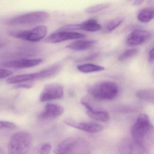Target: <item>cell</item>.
<instances>
[{"label": "cell", "mask_w": 154, "mask_h": 154, "mask_svg": "<svg viewBox=\"0 0 154 154\" xmlns=\"http://www.w3.org/2000/svg\"><path fill=\"white\" fill-rule=\"evenodd\" d=\"M46 26H40L31 30L11 31L9 34L11 36L18 39L31 42H37L44 39L47 34Z\"/></svg>", "instance_id": "cell-5"}, {"label": "cell", "mask_w": 154, "mask_h": 154, "mask_svg": "<svg viewBox=\"0 0 154 154\" xmlns=\"http://www.w3.org/2000/svg\"><path fill=\"white\" fill-rule=\"evenodd\" d=\"M151 37L152 34L149 31L136 29L128 36L126 43L129 46H137L147 42Z\"/></svg>", "instance_id": "cell-8"}, {"label": "cell", "mask_w": 154, "mask_h": 154, "mask_svg": "<svg viewBox=\"0 0 154 154\" xmlns=\"http://www.w3.org/2000/svg\"><path fill=\"white\" fill-rule=\"evenodd\" d=\"M52 146L51 145L48 143L44 144L41 147L40 150V154H49L51 151Z\"/></svg>", "instance_id": "cell-27"}, {"label": "cell", "mask_w": 154, "mask_h": 154, "mask_svg": "<svg viewBox=\"0 0 154 154\" xmlns=\"http://www.w3.org/2000/svg\"><path fill=\"white\" fill-rule=\"evenodd\" d=\"M33 86V84L31 83H26L20 84L16 85V88H26V89H29Z\"/></svg>", "instance_id": "cell-28"}, {"label": "cell", "mask_w": 154, "mask_h": 154, "mask_svg": "<svg viewBox=\"0 0 154 154\" xmlns=\"http://www.w3.org/2000/svg\"><path fill=\"white\" fill-rule=\"evenodd\" d=\"M64 89L62 85L58 84H50L44 88L40 95L41 102L61 99L63 97Z\"/></svg>", "instance_id": "cell-7"}, {"label": "cell", "mask_w": 154, "mask_h": 154, "mask_svg": "<svg viewBox=\"0 0 154 154\" xmlns=\"http://www.w3.org/2000/svg\"><path fill=\"white\" fill-rule=\"evenodd\" d=\"M50 15L44 11H35L18 16L8 22L11 26H30L45 22L48 19Z\"/></svg>", "instance_id": "cell-4"}, {"label": "cell", "mask_w": 154, "mask_h": 154, "mask_svg": "<svg viewBox=\"0 0 154 154\" xmlns=\"http://www.w3.org/2000/svg\"><path fill=\"white\" fill-rule=\"evenodd\" d=\"M80 24L81 30L87 32H97L102 29L101 25L99 24L94 19L88 20Z\"/></svg>", "instance_id": "cell-16"}, {"label": "cell", "mask_w": 154, "mask_h": 154, "mask_svg": "<svg viewBox=\"0 0 154 154\" xmlns=\"http://www.w3.org/2000/svg\"><path fill=\"white\" fill-rule=\"evenodd\" d=\"M63 112V108L61 105L54 103H48L46 105L45 111L39 115V117L42 119H48L60 116Z\"/></svg>", "instance_id": "cell-13"}, {"label": "cell", "mask_w": 154, "mask_h": 154, "mask_svg": "<svg viewBox=\"0 0 154 154\" xmlns=\"http://www.w3.org/2000/svg\"><path fill=\"white\" fill-rule=\"evenodd\" d=\"M154 48H152L151 50L149 51V53L148 59L150 63H153L154 62Z\"/></svg>", "instance_id": "cell-29"}, {"label": "cell", "mask_w": 154, "mask_h": 154, "mask_svg": "<svg viewBox=\"0 0 154 154\" xmlns=\"http://www.w3.org/2000/svg\"><path fill=\"white\" fill-rule=\"evenodd\" d=\"M79 140L76 138L70 137L60 142L54 149L56 154H69L77 147Z\"/></svg>", "instance_id": "cell-11"}, {"label": "cell", "mask_w": 154, "mask_h": 154, "mask_svg": "<svg viewBox=\"0 0 154 154\" xmlns=\"http://www.w3.org/2000/svg\"><path fill=\"white\" fill-rule=\"evenodd\" d=\"M81 103L87 109L88 116L93 119L100 122L108 121L109 119V114L107 112L95 110L87 101L82 100Z\"/></svg>", "instance_id": "cell-12"}, {"label": "cell", "mask_w": 154, "mask_h": 154, "mask_svg": "<svg viewBox=\"0 0 154 154\" xmlns=\"http://www.w3.org/2000/svg\"><path fill=\"white\" fill-rule=\"evenodd\" d=\"M13 72L10 70L0 68V79L7 78L13 74Z\"/></svg>", "instance_id": "cell-26"}, {"label": "cell", "mask_w": 154, "mask_h": 154, "mask_svg": "<svg viewBox=\"0 0 154 154\" xmlns=\"http://www.w3.org/2000/svg\"><path fill=\"white\" fill-rule=\"evenodd\" d=\"M154 91L153 89L139 90L136 93V96L140 100L153 104L154 102Z\"/></svg>", "instance_id": "cell-17"}, {"label": "cell", "mask_w": 154, "mask_h": 154, "mask_svg": "<svg viewBox=\"0 0 154 154\" xmlns=\"http://www.w3.org/2000/svg\"><path fill=\"white\" fill-rule=\"evenodd\" d=\"M124 21V18L119 17L108 21L104 25L103 31L104 33H110L119 26Z\"/></svg>", "instance_id": "cell-21"}, {"label": "cell", "mask_w": 154, "mask_h": 154, "mask_svg": "<svg viewBox=\"0 0 154 154\" xmlns=\"http://www.w3.org/2000/svg\"><path fill=\"white\" fill-rule=\"evenodd\" d=\"M97 42L96 40H78L70 43L66 48L75 51H85L91 48Z\"/></svg>", "instance_id": "cell-15"}, {"label": "cell", "mask_w": 154, "mask_h": 154, "mask_svg": "<svg viewBox=\"0 0 154 154\" xmlns=\"http://www.w3.org/2000/svg\"><path fill=\"white\" fill-rule=\"evenodd\" d=\"M37 79H40L39 72L11 76L7 79V82L10 84H14L19 83L30 82Z\"/></svg>", "instance_id": "cell-14"}, {"label": "cell", "mask_w": 154, "mask_h": 154, "mask_svg": "<svg viewBox=\"0 0 154 154\" xmlns=\"http://www.w3.org/2000/svg\"><path fill=\"white\" fill-rule=\"evenodd\" d=\"M33 145V137L30 133L19 131L13 134L8 146L9 154H25L29 151Z\"/></svg>", "instance_id": "cell-2"}, {"label": "cell", "mask_w": 154, "mask_h": 154, "mask_svg": "<svg viewBox=\"0 0 154 154\" xmlns=\"http://www.w3.org/2000/svg\"><path fill=\"white\" fill-rule=\"evenodd\" d=\"M76 30H81L80 24H69V25H66L58 29L56 31H72Z\"/></svg>", "instance_id": "cell-24"}, {"label": "cell", "mask_w": 154, "mask_h": 154, "mask_svg": "<svg viewBox=\"0 0 154 154\" xmlns=\"http://www.w3.org/2000/svg\"><path fill=\"white\" fill-rule=\"evenodd\" d=\"M66 125L75 128L86 131L89 133H96L103 130L102 125L92 122H78L70 119H67L64 121Z\"/></svg>", "instance_id": "cell-9"}, {"label": "cell", "mask_w": 154, "mask_h": 154, "mask_svg": "<svg viewBox=\"0 0 154 154\" xmlns=\"http://www.w3.org/2000/svg\"><path fill=\"white\" fill-rule=\"evenodd\" d=\"M62 68L60 64H56L40 71V79L48 78L57 74Z\"/></svg>", "instance_id": "cell-20"}, {"label": "cell", "mask_w": 154, "mask_h": 154, "mask_svg": "<svg viewBox=\"0 0 154 154\" xmlns=\"http://www.w3.org/2000/svg\"><path fill=\"white\" fill-rule=\"evenodd\" d=\"M138 52V50L137 48H131V49H128L124 51L121 54H120V55L118 59L121 62L127 61L135 56L137 54Z\"/></svg>", "instance_id": "cell-23"}, {"label": "cell", "mask_w": 154, "mask_h": 154, "mask_svg": "<svg viewBox=\"0 0 154 154\" xmlns=\"http://www.w3.org/2000/svg\"><path fill=\"white\" fill-rule=\"evenodd\" d=\"M119 87L112 82H105L98 84L90 89V94L98 100H111L119 93Z\"/></svg>", "instance_id": "cell-3"}, {"label": "cell", "mask_w": 154, "mask_h": 154, "mask_svg": "<svg viewBox=\"0 0 154 154\" xmlns=\"http://www.w3.org/2000/svg\"><path fill=\"white\" fill-rule=\"evenodd\" d=\"M16 128L14 123L10 122L0 120V131L5 129H13Z\"/></svg>", "instance_id": "cell-25"}, {"label": "cell", "mask_w": 154, "mask_h": 154, "mask_svg": "<svg viewBox=\"0 0 154 154\" xmlns=\"http://www.w3.org/2000/svg\"><path fill=\"white\" fill-rule=\"evenodd\" d=\"M42 59H22L7 61L1 63L3 67L7 68H27L34 67L41 64Z\"/></svg>", "instance_id": "cell-10"}, {"label": "cell", "mask_w": 154, "mask_h": 154, "mask_svg": "<svg viewBox=\"0 0 154 154\" xmlns=\"http://www.w3.org/2000/svg\"><path fill=\"white\" fill-rule=\"evenodd\" d=\"M133 140L142 149L147 148L153 137V127L148 115L141 114L137 117L131 130Z\"/></svg>", "instance_id": "cell-1"}, {"label": "cell", "mask_w": 154, "mask_h": 154, "mask_svg": "<svg viewBox=\"0 0 154 154\" xmlns=\"http://www.w3.org/2000/svg\"><path fill=\"white\" fill-rule=\"evenodd\" d=\"M77 69L81 72L90 73L95 72H101L104 70V67L98 65L86 63L77 66Z\"/></svg>", "instance_id": "cell-18"}, {"label": "cell", "mask_w": 154, "mask_h": 154, "mask_svg": "<svg viewBox=\"0 0 154 154\" xmlns=\"http://www.w3.org/2000/svg\"><path fill=\"white\" fill-rule=\"evenodd\" d=\"M7 45V42L6 40L2 38H0V49L5 47Z\"/></svg>", "instance_id": "cell-31"}, {"label": "cell", "mask_w": 154, "mask_h": 154, "mask_svg": "<svg viewBox=\"0 0 154 154\" xmlns=\"http://www.w3.org/2000/svg\"><path fill=\"white\" fill-rule=\"evenodd\" d=\"M110 6L109 3H102V4H98L94 5L87 8L85 10V12L88 14H94L97 13L102 11L108 8Z\"/></svg>", "instance_id": "cell-22"}, {"label": "cell", "mask_w": 154, "mask_h": 154, "mask_svg": "<svg viewBox=\"0 0 154 154\" xmlns=\"http://www.w3.org/2000/svg\"><path fill=\"white\" fill-rule=\"evenodd\" d=\"M85 36V34L77 32L55 31L46 38L45 42L48 44H57L67 40L80 39Z\"/></svg>", "instance_id": "cell-6"}, {"label": "cell", "mask_w": 154, "mask_h": 154, "mask_svg": "<svg viewBox=\"0 0 154 154\" xmlns=\"http://www.w3.org/2000/svg\"><path fill=\"white\" fill-rule=\"evenodd\" d=\"M154 9L153 8H146L140 11L138 14L137 20L141 23H148L154 18Z\"/></svg>", "instance_id": "cell-19"}, {"label": "cell", "mask_w": 154, "mask_h": 154, "mask_svg": "<svg viewBox=\"0 0 154 154\" xmlns=\"http://www.w3.org/2000/svg\"><path fill=\"white\" fill-rule=\"evenodd\" d=\"M98 54H93L89 56L85 57V58L83 59V61H86V60H92V59L96 58L98 57Z\"/></svg>", "instance_id": "cell-30"}, {"label": "cell", "mask_w": 154, "mask_h": 154, "mask_svg": "<svg viewBox=\"0 0 154 154\" xmlns=\"http://www.w3.org/2000/svg\"><path fill=\"white\" fill-rule=\"evenodd\" d=\"M145 0H135L132 3V6H139L141 5Z\"/></svg>", "instance_id": "cell-32"}]
</instances>
